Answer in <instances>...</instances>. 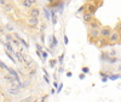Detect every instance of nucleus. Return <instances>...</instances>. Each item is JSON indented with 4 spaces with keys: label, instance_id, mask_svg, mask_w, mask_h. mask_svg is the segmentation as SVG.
<instances>
[{
    "label": "nucleus",
    "instance_id": "f257e3e1",
    "mask_svg": "<svg viewBox=\"0 0 121 102\" xmlns=\"http://www.w3.org/2000/svg\"><path fill=\"white\" fill-rule=\"evenodd\" d=\"M108 41H109V43H112V45H114V43H116V42H119L120 41V33L119 31H113L112 34H110V36H109V38H108Z\"/></svg>",
    "mask_w": 121,
    "mask_h": 102
},
{
    "label": "nucleus",
    "instance_id": "f03ea898",
    "mask_svg": "<svg viewBox=\"0 0 121 102\" xmlns=\"http://www.w3.org/2000/svg\"><path fill=\"white\" fill-rule=\"evenodd\" d=\"M112 33H113V31L110 30V28L104 26V28L100 29V37H103V38H109V36H110V34H112Z\"/></svg>",
    "mask_w": 121,
    "mask_h": 102
},
{
    "label": "nucleus",
    "instance_id": "7ed1b4c3",
    "mask_svg": "<svg viewBox=\"0 0 121 102\" xmlns=\"http://www.w3.org/2000/svg\"><path fill=\"white\" fill-rule=\"evenodd\" d=\"M29 16L30 17H35V18H39L40 16V10L38 7H32L29 10Z\"/></svg>",
    "mask_w": 121,
    "mask_h": 102
},
{
    "label": "nucleus",
    "instance_id": "20e7f679",
    "mask_svg": "<svg viewBox=\"0 0 121 102\" xmlns=\"http://www.w3.org/2000/svg\"><path fill=\"white\" fill-rule=\"evenodd\" d=\"M13 57L17 59V61H19V64H24V58H23V53L22 52H15Z\"/></svg>",
    "mask_w": 121,
    "mask_h": 102
},
{
    "label": "nucleus",
    "instance_id": "39448f33",
    "mask_svg": "<svg viewBox=\"0 0 121 102\" xmlns=\"http://www.w3.org/2000/svg\"><path fill=\"white\" fill-rule=\"evenodd\" d=\"M7 93H9L10 95L16 96V95L19 94V89H18L17 87H10V88H7Z\"/></svg>",
    "mask_w": 121,
    "mask_h": 102
},
{
    "label": "nucleus",
    "instance_id": "423d86ee",
    "mask_svg": "<svg viewBox=\"0 0 121 102\" xmlns=\"http://www.w3.org/2000/svg\"><path fill=\"white\" fill-rule=\"evenodd\" d=\"M82 19L85 20V22H87V23H91L93 20V15H91L90 12H85L84 16H82Z\"/></svg>",
    "mask_w": 121,
    "mask_h": 102
},
{
    "label": "nucleus",
    "instance_id": "0eeeda50",
    "mask_svg": "<svg viewBox=\"0 0 121 102\" xmlns=\"http://www.w3.org/2000/svg\"><path fill=\"white\" fill-rule=\"evenodd\" d=\"M97 11V5L95 4H88L87 5V12H90L91 15H95Z\"/></svg>",
    "mask_w": 121,
    "mask_h": 102
},
{
    "label": "nucleus",
    "instance_id": "6e6552de",
    "mask_svg": "<svg viewBox=\"0 0 121 102\" xmlns=\"http://www.w3.org/2000/svg\"><path fill=\"white\" fill-rule=\"evenodd\" d=\"M7 72L10 73V75H11L15 79H16V82H17V83H18V82H21V80H19V77H18V72H17V71H15L13 68H9V71H7Z\"/></svg>",
    "mask_w": 121,
    "mask_h": 102
},
{
    "label": "nucleus",
    "instance_id": "1a4fd4ad",
    "mask_svg": "<svg viewBox=\"0 0 121 102\" xmlns=\"http://www.w3.org/2000/svg\"><path fill=\"white\" fill-rule=\"evenodd\" d=\"M98 36H100V30H90V37L91 38H98Z\"/></svg>",
    "mask_w": 121,
    "mask_h": 102
},
{
    "label": "nucleus",
    "instance_id": "9d476101",
    "mask_svg": "<svg viewBox=\"0 0 121 102\" xmlns=\"http://www.w3.org/2000/svg\"><path fill=\"white\" fill-rule=\"evenodd\" d=\"M28 23L30 24V25H38L39 24V18H35V17H29V19H28Z\"/></svg>",
    "mask_w": 121,
    "mask_h": 102
},
{
    "label": "nucleus",
    "instance_id": "9b49d317",
    "mask_svg": "<svg viewBox=\"0 0 121 102\" xmlns=\"http://www.w3.org/2000/svg\"><path fill=\"white\" fill-rule=\"evenodd\" d=\"M4 46H5L6 50H9V52L11 53V54H13V53H15V50H13V47H12L11 42H7V41H6V42L4 43Z\"/></svg>",
    "mask_w": 121,
    "mask_h": 102
},
{
    "label": "nucleus",
    "instance_id": "f8f14e48",
    "mask_svg": "<svg viewBox=\"0 0 121 102\" xmlns=\"http://www.w3.org/2000/svg\"><path fill=\"white\" fill-rule=\"evenodd\" d=\"M90 26H91V29L92 30H99V23L97 22V20H92V22L90 23Z\"/></svg>",
    "mask_w": 121,
    "mask_h": 102
},
{
    "label": "nucleus",
    "instance_id": "ddd939ff",
    "mask_svg": "<svg viewBox=\"0 0 121 102\" xmlns=\"http://www.w3.org/2000/svg\"><path fill=\"white\" fill-rule=\"evenodd\" d=\"M51 19H52V24L56 25L57 24V15H56L55 10H52V11H51Z\"/></svg>",
    "mask_w": 121,
    "mask_h": 102
},
{
    "label": "nucleus",
    "instance_id": "4468645a",
    "mask_svg": "<svg viewBox=\"0 0 121 102\" xmlns=\"http://www.w3.org/2000/svg\"><path fill=\"white\" fill-rule=\"evenodd\" d=\"M22 6L26 7V8H32L33 4L29 1V0H22Z\"/></svg>",
    "mask_w": 121,
    "mask_h": 102
},
{
    "label": "nucleus",
    "instance_id": "2eb2a0df",
    "mask_svg": "<svg viewBox=\"0 0 121 102\" xmlns=\"http://www.w3.org/2000/svg\"><path fill=\"white\" fill-rule=\"evenodd\" d=\"M44 13H45V18H46L47 20L51 19V13H50V11H48V10H47L46 7L44 8Z\"/></svg>",
    "mask_w": 121,
    "mask_h": 102
},
{
    "label": "nucleus",
    "instance_id": "dca6fc26",
    "mask_svg": "<svg viewBox=\"0 0 121 102\" xmlns=\"http://www.w3.org/2000/svg\"><path fill=\"white\" fill-rule=\"evenodd\" d=\"M4 11H5V12H7V13H9V12H11V11H12V6L10 5V4L4 5Z\"/></svg>",
    "mask_w": 121,
    "mask_h": 102
},
{
    "label": "nucleus",
    "instance_id": "f3484780",
    "mask_svg": "<svg viewBox=\"0 0 121 102\" xmlns=\"http://www.w3.org/2000/svg\"><path fill=\"white\" fill-rule=\"evenodd\" d=\"M41 57H43V63H45L47 57H48V53H47V50H43L41 52Z\"/></svg>",
    "mask_w": 121,
    "mask_h": 102
},
{
    "label": "nucleus",
    "instance_id": "a211bd4d",
    "mask_svg": "<svg viewBox=\"0 0 121 102\" xmlns=\"http://www.w3.org/2000/svg\"><path fill=\"white\" fill-rule=\"evenodd\" d=\"M15 37L12 36V35H10V34H5V40L7 41V42H12V40H13Z\"/></svg>",
    "mask_w": 121,
    "mask_h": 102
},
{
    "label": "nucleus",
    "instance_id": "6ab92c4d",
    "mask_svg": "<svg viewBox=\"0 0 121 102\" xmlns=\"http://www.w3.org/2000/svg\"><path fill=\"white\" fill-rule=\"evenodd\" d=\"M34 98L32 97V96H28V97H24V98H22L21 101H19V102H32Z\"/></svg>",
    "mask_w": 121,
    "mask_h": 102
},
{
    "label": "nucleus",
    "instance_id": "aec40b11",
    "mask_svg": "<svg viewBox=\"0 0 121 102\" xmlns=\"http://www.w3.org/2000/svg\"><path fill=\"white\" fill-rule=\"evenodd\" d=\"M58 63V60H56V59H52V60H50V67H55L56 66V64Z\"/></svg>",
    "mask_w": 121,
    "mask_h": 102
},
{
    "label": "nucleus",
    "instance_id": "412c9836",
    "mask_svg": "<svg viewBox=\"0 0 121 102\" xmlns=\"http://www.w3.org/2000/svg\"><path fill=\"white\" fill-rule=\"evenodd\" d=\"M35 75H36V70H35V68H33V70H30L29 72H28V76H29V78H30V77H34Z\"/></svg>",
    "mask_w": 121,
    "mask_h": 102
},
{
    "label": "nucleus",
    "instance_id": "4be33fe9",
    "mask_svg": "<svg viewBox=\"0 0 121 102\" xmlns=\"http://www.w3.org/2000/svg\"><path fill=\"white\" fill-rule=\"evenodd\" d=\"M107 54H108V53H102V55H100V59H102L103 61H105V60L109 61V57H108Z\"/></svg>",
    "mask_w": 121,
    "mask_h": 102
},
{
    "label": "nucleus",
    "instance_id": "5701e85b",
    "mask_svg": "<svg viewBox=\"0 0 121 102\" xmlns=\"http://www.w3.org/2000/svg\"><path fill=\"white\" fill-rule=\"evenodd\" d=\"M0 68H3V70H5V71H9V68H10V67H7V66L3 63V61L0 60Z\"/></svg>",
    "mask_w": 121,
    "mask_h": 102
},
{
    "label": "nucleus",
    "instance_id": "b1692460",
    "mask_svg": "<svg viewBox=\"0 0 121 102\" xmlns=\"http://www.w3.org/2000/svg\"><path fill=\"white\" fill-rule=\"evenodd\" d=\"M63 59H64V53L60 54V57H59V59H58V63H59L60 66H63Z\"/></svg>",
    "mask_w": 121,
    "mask_h": 102
},
{
    "label": "nucleus",
    "instance_id": "393cba45",
    "mask_svg": "<svg viewBox=\"0 0 121 102\" xmlns=\"http://www.w3.org/2000/svg\"><path fill=\"white\" fill-rule=\"evenodd\" d=\"M5 29L7 30V31H13V26L11 24H6L5 25Z\"/></svg>",
    "mask_w": 121,
    "mask_h": 102
},
{
    "label": "nucleus",
    "instance_id": "a878e982",
    "mask_svg": "<svg viewBox=\"0 0 121 102\" xmlns=\"http://www.w3.org/2000/svg\"><path fill=\"white\" fill-rule=\"evenodd\" d=\"M19 42H21V43H22V45H23V46H24L26 48H29V45H28V43L26 42V41H24V40H23L22 37H21V38H19Z\"/></svg>",
    "mask_w": 121,
    "mask_h": 102
},
{
    "label": "nucleus",
    "instance_id": "bb28decb",
    "mask_svg": "<svg viewBox=\"0 0 121 102\" xmlns=\"http://www.w3.org/2000/svg\"><path fill=\"white\" fill-rule=\"evenodd\" d=\"M85 8H87V5H84V6H81L80 8H78V12L76 13H81V12H84V10Z\"/></svg>",
    "mask_w": 121,
    "mask_h": 102
},
{
    "label": "nucleus",
    "instance_id": "cd10ccee",
    "mask_svg": "<svg viewBox=\"0 0 121 102\" xmlns=\"http://www.w3.org/2000/svg\"><path fill=\"white\" fill-rule=\"evenodd\" d=\"M45 30H46V24H41V25H40V33L44 34Z\"/></svg>",
    "mask_w": 121,
    "mask_h": 102
},
{
    "label": "nucleus",
    "instance_id": "c85d7f7f",
    "mask_svg": "<svg viewBox=\"0 0 121 102\" xmlns=\"http://www.w3.org/2000/svg\"><path fill=\"white\" fill-rule=\"evenodd\" d=\"M109 57H112V58H115L116 57V50H110V52H109Z\"/></svg>",
    "mask_w": 121,
    "mask_h": 102
},
{
    "label": "nucleus",
    "instance_id": "c756f323",
    "mask_svg": "<svg viewBox=\"0 0 121 102\" xmlns=\"http://www.w3.org/2000/svg\"><path fill=\"white\" fill-rule=\"evenodd\" d=\"M52 43H53V46H55V47H57V46H58V41H57V38H56L53 35H52Z\"/></svg>",
    "mask_w": 121,
    "mask_h": 102
},
{
    "label": "nucleus",
    "instance_id": "7c9ffc66",
    "mask_svg": "<svg viewBox=\"0 0 121 102\" xmlns=\"http://www.w3.org/2000/svg\"><path fill=\"white\" fill-rule=\"evenodd\" d=\"M108 63H109V64H114V63H117V58H110Z\"/></svg>",
    "mask_w": 121,
    "mask_h": 102
},
{
    "label": "nucleus",
    "instance_id": "2f4dec72",
    "mask_svg": "<svg viewBox=\"0 0 121 102\" xmlns=\"http://www.w3.org/2000/svg\"><path fill=\"white\" fill-rule=\"evenodd\" d=\"M82 73H85V75L90 73V68H88V67H86V66H84V67H82Z\"/></svg>",
    "mask_w": 121,
    "mask_h": 102
},
{
    "label": "nucleus",
    "instance_id": "473e14b6",
    "mask_svg": "<svg viewBox=\"0 0 121 102\" xmlns=\"http://www.w3.org/2000/svg\"><path fill=\"white\" fill-rule=\"evenodd\" d=\"M119 77H120L119 75H110V76H109V78L112 79V80H115V79H117Z\"/></svg>",
    "mask_w": 121,
    "mask_h": 102
},
{
    "label": "nucleus",
    "instance_id": "72a5a7b5",
    "mask_svg": "<svg viewBox=\"0 0 121 102\" xmlns=\"http://www.w3.org/2000/svg\"><path fill=\"white\" fill-rule=\"evenodd\" d=\"M11 43H13L15 46H18V47L21 46V45H19V41H18V40H16V38H13V40H12V42H11Z\"/></svg>",
    "mask_w": 121,
    "mask_h": 102
},
{
    "label": "nucleus",
    "instance_id": "f704fd0d",
    "mask_svg": "<svg viewBox=\"0 0 121 102\" xmlns=\"http://www.w3.org/2000/svg\"><path fill=\"white\" fill-rule=\"evenodd\" d=\"M62 89H63V83H60V84H59V87L57 88V93L59 94L60 91H62Z\"/></svg>",
    "mask_w": 121,
    "mask_h": 102
},
{
    "label": "nucleus",
    "instance_id": "c9c22d12",
    "mask_svg": "<svg viewBox=\"0 0 121 102\" xmlns=\"http://www.w3.org/2000/svg\"><path fill=\"white\" fill-rule=\"evenodd\" d=\"M35 47H36V50H39V52H43V46H41V45H39V43H38Z\"/></svg>",
    "mask_w": 121,
    "mask_h": 102
},
{
    "label": "nucleus",
    "instance_id": "e433bc0d",
    "mask_svg": "<svg viewBox=\"0 0 121 102\" xmlns=\"http://www.w3.org/2000/svg\"><path fill=\"white\" fill-rule=\"evenodd\" d=\"M47 97H48V95H47V94H46V95H44V96H41V98H40V102H45Z\"/></svg>",
    "mask_w": 121,
    "mask_h": 102
},
{
    "label": "nucleus",
    "instance_id": "4c0bfd02",
    "mask_svg": "<svg viewBox=\"0 0 121 102\" xmlns=\"http://www.w3.org/2000/svg\"><path fill=\"white\" fill-rule=\"evenodd\" d=\"M40 38H41V43H45V34H40Z\"/></svg>",
    "mask_w": 121,
    "mask_h": 102
},
{
    "label": "nucleus",
    "instance_id": "58836bf2",
    "mask_svg": "<svg viewBox=\"0 0 121 102\" xmlns=\"http://www.w3.org/2000/svg\"><path fill=\"white\" fill-rule=\"evenodd\" d=\"M13 37H15L16 40H18V41H19V38H21V36H19L18 33H15V34H13Z\"/></svg>",
    "mask_w": 121,
    "mask_h": 102
},
{
    "label": "nucleus",
    "instance_id": "ea45409f",
    "mask_svg": "<svg viewBox=\"0 0 121 102\" xmlns=\"http://www.w3.org/2000/svg\"><path fill=\"white\" fill-rule=\"evenodd\" d=\"M29 84H30V80H29V79H27V80L23 82V85H24V87H28Z\"/></svg>",
    "mask_w": 121,
    "mask_h": 102
},
{
    "label": "nucleus",
    "instance_id": "a19ab883",
    "mask_svg": "<svg viewBox=\"0 0 121 102\" xmlns=\"http://www.w3.org/2000/svg\"><path fill=\"white\" fill-rule=\"evenodd\" d=\"M63 38H64V45H68V43H69V40H68L67 35H64V36H63Z\"/></svg>",
    "mask_w": 121,
    "mask_h": 102
},
{
    "label": "nucleus",
    "instance_id": "79ce46f5",
    "mask_svg": "<svg viewBox=\"0 0 121 102\" xmlns=\"http://www.w3.org/2000/svg\"><path fill=\"white\" fill-rule=\"evenodd\" d=\"M63 7H64V4H63V3H60V6H59V13H62Z\"/></svg>",
    "mask_w": 121,
    "mask_h": 102
},
{
    "label": "nucleus",
    "instance_id": "37998d69",
    "mask_svg": "<svg viewBox=\"0 0 121 102\" xmlns=\"http://www.w3.org/2000/svg\"><path fill=\"white\" fill-rule=\"evenodd\" d=\"M65 76H67L68 78H70V77H72V76H73V73H72V72H69V71H68V72L65 73Z\"/></svg>",
    "mask_w": 121,
    "mask_h": 102
},
{
    "label": "nucleus",
    "instance_id": "c03bdc74",
    "mask_svg": "<svg viewBox=\"0 0 121 102\" xmlns=\"http://www.w3.org/2000/svg\"><path fill=\"white\" fill-rule=\"evenodd\" d=\"M0 5H1V6L6 5V0H0Z\"/></svg>",
    "mask_w": 121,
    "mask_h": 102
},
{
    "label": "nucleus",
    "instance_id": "a18cd8bd",
    "mask_svg": "<svg viewBox=\"0 0 121 102\" xmlns=\"http://www.w3.org/2000/svg\"><path fill=\"white\" fill-rule=\"evenodd\" d=\"M44 79H45V82H46V83H50V79H48V76H44Z\"/></svg>",
    "mask_w": 121,
    "mask_h": 102
},
{
    "label": "nucleus",
    "instance_id": "49530a36",
    "mask_svg": "<svg viewBox=\"0 0 121 102\" xmlns=\"http://www.w3.org/2000/svg\"><path fill=\"white\" fill-rule=\"evenodd\" d=\"M79 78L81 79V80H82V79H85V73H81V75L79 76Z\"/></svg>",
    "mask_w": 121,
    "mask_h": 102
},
{
    "label": "nucleus",
    "instance_id": "de8ad7c7",
    "mask_svg": "<svg viewBox=\"0 0 121 102\" xmlns=\"http://www.w3.org/2000/svg\"><path fill=\"white\" fill-rule=\"evenodd\" d=\"M107 80H108V77H102V82H104V83H105Z\"/></svg>",
    "mask_w": 121,
    "mask_h": 102
},
{
    "label": "nucleus",
    "instance_id": "09e8293b",
    "mask_svg": "<svg viewBox=\"0 0 121 102\" xmlns=\"http://www.w3.org/2000/svg\"><path fill=\"white\" fill-rule=\"evenodd\" d=\"M0 34H1V35H5V34H4V29H3L1 26H0Z\"/></svg>",
    "mask_w": 121,
    "mask_h": 102
},
{
    "label": "nucleus",
    "instance_id": "8fccbe9b",
    "mask_svg": "<svg viewBox=\"0 0 121 102\" xmlns=\"http://www.w3.org/2000/svg\"><path fill=\"white\" fill-rule=\"evenodd\" d=\"M29 1H30V3H32V4L34 5V4H36V3H38V0H29Z\"/></svg>",
    "mask_w": 121,
    "mask_h": 102
},
{
    "label": "nucleus",
    "instance_id": "3c124183",
    "mask_svg": "<svg viewBox=\"0 0 121 102\" xmlns=\"http://www.w3.org/2000/svg\"><path fill=\"white\" fill-rule=\"evenodd\" d=\"M58 72H63V67H62V66L59 67V70H58Z\"/></svg>",
    "mask_w": 121,
    "mask_h": 102
},
{
    "label": "nucleus",
    "instance_id": "603ef678",
    "mask_svg": "<svg viewBox=\"0 0 121 102\" xmlns=\"http://www.w3.org/2000/svg\"><path fill=\"white\" fill-rule=\"evenodd\" d=\"M53 87H55V88H58V84H57V82H55V83H53Z\"/></svg>",
    "mask_w": 121,
    "mask_h": 102
},
{
    "label": "nucleus",
    "instance_id": "864d4df0",
    "mask_svg": "<svg viewBox=\"0 0 121 102\" xmlns=\"http://www.w3.org/2000/svg\"><path fill=\"white\" fill-rule=\"evenodd\" d=\"M32 102H40V101H39V100H38V98H34V100H33V101H32Z\"/></svg>",
    "mask_w": 121,
    "mask_h": 102
},
{
    "label": "nucleus",
    "instance_id": "5fc2aeb1",
    "mask_svg": "<svg viewBox=\"0 0 121 102\" xmlns=\"http://www.w3.org/2000/svg\"><path fill=\"white\" fill-rule=\"evenodd\" d=\"M117 70H119V71H121V64L119 65V67H117Z\"/></svg>",
    "mask_w": 121,
    "mask_h": 102
},
{
    "label": "nucleus",
    "instance_id": "6e6d98bb",
    "mask_svg": "<svg viewBox=\"0 0 121 102\" xmlns=\"http://www.w3.org/2000/svg\"><path fill=\"white\" fill-rule=\"evenodd\" d=\"M47 1H48V3H51V4H52V3H53V0H47Z\"/></svg>",
    "mask_w": 121,
    "mask_h": 102
},
{
    "label": "nucleus",
    "instance_id": "4d7b16f0",
    "mask_svg": "<svg viewBox=\"0 0 121 102\" xmlns=\"http://www.w3.org/2000/svg\"><path fill=\"white\" fill-rule=\"evenodd\" d=\"M120 41H121V35H120Z\"/></svg>",
    "mask_w": 121,
    "mask_h": 102
},
{
    "label": "nucleus",
    "instance_id": "13d9d810",
    "mask_svg": "<svg viewBox=\"0 0 121 102\" xmlns=\"http://www.w3.org/2000/svg\"><path fill=\"white\" fill-rule=\"evenodd\" d=\"M0 101H1V97H0Z\"/></svg>",
    "mask_w": 121,
    "mask_h": 102
}]
</instances>
